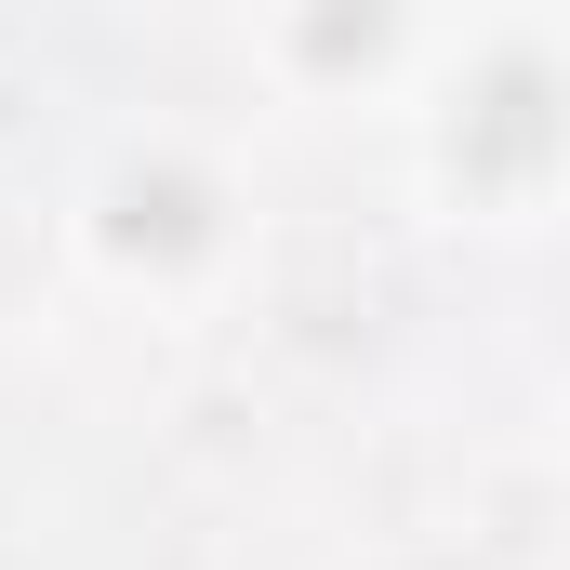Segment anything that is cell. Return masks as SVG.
<instances>
[{"mask_svg": "<svg viewBox=\"0 0 570 570\" xmlns=\"http://www.w3.org/2000/svg\"><path fill=\"white\" fill-rule=\"evenodd\" d=\"M53 266L134 332L239 318L266 279V186L213 120H107L53 186Z\"/></svg>", "mask_w": 570, "mask_h": 570, "instance_id": "cell-1", "label": "cell"}, {"mask_svg": "<svg viewBox=\"0 0 570 570\" xmlns=\"http://www.w3.org/2000/svg\"><path fill=\"white\" fill-rule=\"evenodd\" d=\"M385 146L399 199L451 239L570 226V13H438V53Z\"/></svg>", "mask_w": 570, "mask_h": 570, "instance_id": "cell-2", "label": "cell"}, {"mask_svg": "<svg viewBox=\"0 0 570 570\" xmlns=\"http://www.w3.org/2000/svg\"><path fill=\"white\" fill-rule=\"evenodd\" d=\"M226 53H239V80L266 107L399 120L412 80H425V53H438V13H399V0H279V13H239Z\"/></svg>", "mask_w": 570, "mask_h": 570, "instance_id": "cell-3", "label": "cell"}, {"mask_svg": "<svg viewBox=\"0 0 570 570\" xmlns=\"http://www.w3.org/2000/svg\"><path fill=\"white\" fill-rule=\"evenodd\" d=\"M345 570H491L464 531H385V544H358Z\"/></svg>", "mask_w": 570, "mask_h": 570, "instance_id": "cell-4", "label": "cell"}, {"mask_svg": "<svg viewBox=\"0 0 570 570\" xmlns=\"http://www.w3.org/2000/svg\"><path fill=\"white\" fill-rule=\"evenodd\" d=\"M544 451L570 464V358H558V385H544Z\"/></svg>", "mask_w": 570, "mask_h": 570, "instance_id": "cell-5", "label": "cell"}]
</instances>
